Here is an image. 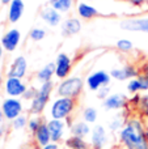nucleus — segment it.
Here are the masks:
<instances>
[{"label":"nucleus","mask_w":148,"mask_h":149,"mask_svg":"<svg viewBox=\"0 0 148 149\" xmlns=\"http://www.w3.org/2000/svg\"><path fill=\"white\" fill-rule=\"evenodd\" d=\"M118 141L122 149H148L146 123L139 116L126 119L125 126L118 132Z\"/></svg>","instance_id":"nucleus-1"},{"label":"nucleus","mask_w":148,"mask_h":149,"mask_svg":"<svg viewBox=\"0 0 148 149\" xmlns=\"http://www.w3.org/2000/svg\"><path fill=\"white\" fill-rule=\"evenodd\" d=\"M79 100L70 97H55L49 107V115L51 119H59L71 123V118L75 114Z\"/></svg>","instance_id":"nucleus-2"},{"label":"nucleus","mask_w":148,"mask_h":149,"mask_svg":"<svg viewBox=\"0 0 148 149\" xmlns=\"http://www.w3.org/2000/svg\"><path fill=\"white\" fill-rule=\"evenodd\" d=\"M54 90H55L54 81L39 84V86L37 88L36 97L30 101L29 113H30L31 115H42L43 111L46 110L47 105H49L50 101H51V95H52Z\"/></svg>","instance_id":"nucleus-3"},{"label":"nucleus","mask_w":148,"mask_h":149,"mask_svg":"<svg viewBox=\"0 0 148 149\" xmlns=\"http://www.w3.org/2000/svg\"><path fill=\"white\" fill-rule=\"evenodd\" d=\"M85 80L80 76H70L64 80H60L55 85V94L58 97H70L79 100L84 90Z\"/></svg>","instance_id":"nucleus-4"},{"label":"nucleus","mask_w":148,"mask_h":149,"mask_svg":"<svg viewBox=\"0 0 148 149\" xmlns=\"http://www.w3.org/2000/svg\"><path fill=\"white\" fill-rule=\"evenodd\" d=\"M0 110L4 114L5 120L12 122L21 114H24V102L22 98H13V97H5L0 103Z\"/></svg>","instance_id":"nucleus-5"},{"label":"nucleus","mask_w":148,"mask_h":149,"mask_svg":"<svg viewBox=\"0 0 148 149\" xmlns=\"http://www.w3.org/2000/svg\"><path fill=\"white\" fill-rule=\"evenodd\" d=\"M112 80L113 79L109 72L105 70H96L85 77V85L91 92H97L104 86H110Z\"/></svg>","instance_id":"nucleus-6"},{"label":"nucleus","mask_w":148,"mask_h":149,"mask_svg":"<svg viewBox=\"0 0 148 149\" xmlns=\"http://www.w3.org/2000/svg\"><path fill=\"white\" fill-rule=\"evenodd\" d=\"M29 85L24 81V79H18V77H10L7 76L3 84V90L7 97L13 98H22L25 90L28 89Z\"/></svg>","instance_id":"nucleus-7"},{"label":"nucleus","mask_w":148,"mask_h":149,"mask_svg":"<svg viewBox=\"0 0 148 149\" xmlns=\"http://www.w3.org/2000/svg\"><path fill=\"white\" fill-rule=\"evenodd\" d=\"M46 124L49 127L52 143H59L60 144L67 139V134L70 132V123L68 122L50 118L49 120H46Z\"/></svg>","instance_id":"nucleus-8"},{"label":"nucleus","mask_w":148,"mask_h":149,"mask_svg":"<svg viewBox=\"0 0 148 149\" xmlns=\"http://www.w3.org/2000/svg\"><path fill=\"white\" fill-rule=\"evenodd\" d=\"M110 136L108 130L102 124H94L92 127V132L89 136L91 149H106L109 147Z\"/></svg>","instance_id":"nucleus-9"},{"label":"nucleus","mask_w":148,"mask_h":149,"mask_svg":"<svg viewBox=\"0 0 148 149\" xmlns=\"http://www.w3.org/2000/svg\"><path fill=\"white\" fill-rule=\"evenodd\" d=\"M119 28L125 31H131V33L148 34V15L123 18L119 22Z\"/></svg>","instance_id":"nucleus-10"},{"label":"nucleus","mask_w":148,"mask_h":149,"mask_svg":"<svg viewBox=\"0 0 148 149\" xmlns=\"http://www.w3.org/2000/svg\"><path fill=\"white\" fill-rule=\"evenodd\" d=\"M55 63V77L58 80H64L71 76L73 60L67 52H59L54 60Z\"/></svg>","instance_id":"nucleus-11"},{"label":"nucleus","mask_w":148,"mask_h":149,"mask_svg":"<svg viewBox=\"0 0 148 149\" xmlns=\"http://www.w3.org/2000/svg\"><path fill=\"white\" fill-rule=\"evenodd\" d=\"M127 106H128V98L123 93H110L102 101V107L108 111H122Z\"/></svg>","instance_id":"nucleus-12"},{"label":"nucleus","mask_w":148,"mask_h":149,"mask_svg":"<svg viewBox=\"0 0 148 149\" xmlns=\"http://www.w3.org/2000/svg\"><path fill=\"white\" fill-rule=\"evenodd\" d=\"M20 42H21V31L16 28H10L3 34L0 45L3 46L4 51L13 52L20 46Z\"/></svg>","instance_id":"nucleus-13"},{"label":"nucleus","mask_w":148,"mask_h":149,"mask_svg":"<svg viewBox=\"0 0 148 149\" xmlns=\"http://www.w3.org/2000/svg\"><path fill=\"white\" fill-rule=\"evenodd\" d=\"M109 73L112 76V79L115 80V81H126V80L130 81V80H133L134 77H136L140 73V68L128 63V64H125L122 67L113 68Z\"/></svg>","instance_id":"nucleus-14"},{"label":"nucleus","mask_w":148,"mask_h":149,"mask_svg":"<svg viewBox=\"0 0 148 149\" xmlns=\"http://www.w3.org/2000/svg\"><path fill=\"white\" fill-rule=\"evenodd\" d=\"M26 74H28V60L24 55H18L9 64L7 70V76L25 79Z\"/></svg>","instance_id":"nucleus-15"},{"label":"nucleus","mask_w":148,"mask_h":149,"mask_svg":"<svg viewBox=\"0 0 148 149\" xmlns=\"http://www.w3.org/2000/svg\"><path fill=\"white\" fill-rule=\"evenodd\" d=\"M39 18L50 28H57V26L62 25L63 22V15L58 12L57 9L51 8L50 5L42 8L41 12H39Z\"/></svg>","instance_id":"nucleus-16"},{"label":"nucleus","mask_w":148,"mask_h":149,"mask_svg":"<svg viewBox=\"0 0 148 149\" xmlns=\"http://www.w3.org/2000/svg\"><path fill=\"white\" fill-rule=\"evenodd\" d=\"M83 29V22L79 17H67L63 20L60 25V34L66 38L77 36Z\"/></svg>","instance_id":"nucleus-17"},{"label":"nucleus","mask_w":148,"mask_h":149,"mask_svg":"<svg viewBox=\"0 0 148 149\" xmlns=\"http://www.w3.org/2000/svg\"><path fill=\"white\" fill-rule=\"evenodd\" d=\"M127 92L130 94H143L148 93V76L146 73H139L136 77L127 82Z\"/></svg>","instance_id":"nucleus-18"},{"label":"nucleus","mask_w":148,"mask_h":149,"mask_svg":"<svg viewBox=\"0 0 148 149\" xmlns=\"http://www.w3.org/2000/svg\"><path fill=\"white\" fill-rule=\"evenodd\" d=\"M24 12H25V3L24 0H12L8 5L7 20L9 24H17L21 20Z\"/></svg>","instance_id":"nucleus-19"},{"label":"nucleus","mask_w":148,"mask_h":149,"mask_svg":"<svg viewBox=\"0 0 148 149\" xmlns=\"http://www.w3.org/2000/svg\"><path fill=\"white\" fill-rule=\"evenodd\" d=\"M76 13H77V17L84 21H91L100 16L98 9L85 1H79L76 4Z\"/></svg>","instance_id":"nucleus-20"},{"label":"nucleus","mask_w":148,"mask_h":149,"mask_svg":"<svg viewBox=\"0 0 148 149\" xmlns=\"http://www.w3.org/2000/svg\"><path fill=\"white\" fill-rule=\"evenodd\" d=\"M52 77H55V63L50 62L46 63L43 67H41L34 74V80L39 84H45V82L52 81Z\"/></svg>","instance_id":"nucleus-21"},{"label":"nucleus","mask_w":148,"mask_h":149,"mask_svg":"<svg viewBox=\"0 0 148 149\" xmlns=\"http://www.w3.org/2000/svg\"><path fill=\"white\" fill-rule=\"evenodd\" d=\"M91 132H92V126L89 123H87V122H84L83 119L70 123V135L87 139V137L91 136Z\"/></svg>","instance_id":"nucleus-22"},{"label":"nucleus","mask_w":148,"mask_h":149,"mask_svg":"<svg viewBox=\"0 0 148 149\" xmlns=\"http://www.w3.org/2000/svg\"><path fill=\"white\" fill-rule=\"evenodd\" d=\"M31 136H33L34 144H36L38 148H42V147H45V145L51 143V135H50L49 127H47L46 122H43V123L41 124V127H39Z\"/></svg>","instance_id":"nucleus-23"},{"label":"nucleus","mask_w":148,"mask_h":149,"mask_svg":"<svg viewBox=\"0 0 148 149\" xmlns=\"http://www.w3.org/2000/svg\"><path fill=\"white\" fill-rule=\"evenodd\" d=\"M63 147L64 149H91L89 141H87V139L73 135L67 136V139L63 141Z\"/></svg>","instance_id":"nucleus-24"},{"label":"nucleus","mask_w":148,"mask_h":149,"mask_svg":"<svg viewBox=\"0 0 148 149\" xmlns=\"http://www.w3.org/2000/svg\"><path fill=\"white\" fill-rule=\"evenodd\" d=\"M75 1L73 0H49V5L54 9H57L58 12H60L62 15L70 13L73 8Z\"/></svg>","instance_id":"nucleus-25"},{"label":"nucleus","mask_w":148,"mask_h":149,"mask_svg":"<svg viewBox=\"0 0 148 149\" xmlns=\"http://www.w3.org/2000/svg\"><path fill=\"white\" fill-rule=\"evenodd\" d=\"M135 111L139 118H142L143 120H148V93L140 94V100H139L138 106L135 107Z\"/></svg>","instance_id":"nucleus-26"},{"label":"nucleus","mask_w":148,"mask_h":149,"mask_svg":"<svg viewBox=\"0 0 148 149\" xmlns=\"http://www.w3.org/2000/svg\"><path fill=\"white\" fill-rule=\"evenodd\" d=\"M81 119L89 124H96L97 119H98V110L93 106H87L81 111Z\"/></svg>","instance_id":"nucleus-27"},{"label":"nucleus","mask_w":148,"mask_h":149,"mask_svg":"<svg viewBox=\"0 0 148 149\" xmlns=\"http://www.w3.org/2000/svg\"><path fill=\"white\" fill-rule=\"evenodd\" d=\"M126 123V118L122 115V114H117V115H114L112 119L109 120V123H108V130H109L110 132H113V134H115V132H119L121 130H122V127L125 126Z\"/></svg>","instance_id":"nucleus-28"},{"label":"nucleus","mask_w":148,"mask_h":149,"mask_svg":"<svg viewBox=\"0 0 148 149\" xmlns=\"http://www.w3.org/2000/svg\"><path fill=\"white\" fill-rule=\"evenodd\" d=\"M115 49L122 54H131L134 51V43L127 38H121L115 42Z\"/></svg>","instance_id":"nucleus-29"},{"label":"nucleus","mask_w":148,"mask_h":149,"mask_svg":"<svg viewBox=\"0 0 148 149\" xmlns=\"http://www.w3.org/2000/svg\"><path fill=\"white\" fill-rule=\"evenodd\" d=\"M43 118H42V115H30L29 116V120H28V127H26V130L29 131V134L33 135L34 132L37 131V130L41 127V124L43 123Z\"/></svg>","instance_id":"nucleus-30"},{"label":"nucleus","mask_w":148,"mask_h":149,"mask_svg":"<svg viewBox=\"0 0 148 149\" xmlns=\"http://www.w3.org/2000/svg\"><path fill=\"white\" fill-rule=\"evenodd\" d=\"M28 120H29V116L25 115V114H21L20 116H17L16 119H13L10 122V127L15 131H22V130H25L28 127Z\"/></svg>","instance_id":"nucleus-31"},{"label":"nucleus","mask_w":148,"mask_h":149,"mask_svg":"<svg viewBox=\"0 0 148 149\" xmlns=\"http://www.w3.org/2000/svg\"><path fill=\"white\" fill-rule=\"evenodd\" d=\"M46 34H47V31L45 28L36 26V28H33L30 31H29V38H30V41H33V42H41L46 38Z\"/></svg>","instance_id":"nucleus-32"},{"label":"nucleus","mask_w":148,"mask_h":149,"mask_svg":"<svg viewBox=\"0 0 148 149\" xmlns=\"http://www.w3.org/2000/svg\"><path fill=\"white\" fill-rule=\"evenodd\" d=\"M36 94H37V88L28 86V89L25 90V93H24V95H22V100L24 101H29V102H30V101L36 97Z\"/></svg>","instance_id":"nucleus-33"},{"label":"nucleus","mask_w":148,"mask_h":149,"mask_svg":"<svg viewBox=\"0 0 148 149\" xmlns=\"http://www.w3.org/2000/svg\"><path fill=\"white\" fill-rule=\"evenodd\" d=\"M112 93V90H110V86H104V88H101L100 90H97L96 92V95H97V98L98 100H102L104 101L105 98L108 97V95Z\"/></svg>","instance_id":"nucleus-34"},{"label":"nucleus","mask_w":148,"mask_h":149,"mask_svg":"<svg viewBox=\"0 0 148 149\" xmlns=\"http://www.w3.org/2000/svg\"><path fill=\"white\" fill-rule=\"evenodd\" d=\"M125 1H127L128 4L135 8H144L148 5V0H125Z\"/></svg>","instance_id":"nucleus-35"},{"label":"nucleus","mask_w":148,"mask_h":149,"mask_svg":"<svg viewBox=\"0 0 148 149\" xmlns=\"http://www.w3.org/2000/svg\"><path fill=\"white\" fill-rule=\"evenodd\" d=\"M39 149H64V147H63L62 144H59V143H50V144L45 145V147L39 148Z\"/></svg>","instance_id":"nucleus-36"},{"label":"nucleus","mask_w":148,"mask_h":149,"mask_svg":"<svg viewBox=\"0 0 148 149\" xmlns=\"http://www.w3.org/2000/svg\"><path fill=\"white\" fill-rule=\"evenodd\" d=\"M5 132H7V128H5L4 123H3V124H0V141H1V140H3V137L5 136Z\"/></svg>","instance_id":"nucleus-37"},{"label":"nucleus","mask_w":148,"mask_h":149,"mask_svg":"<svg viewBox=\"0 0 148 149\" xmlns=\"http://www.w3.org/2000/svg\"><path fill=\"white\" fill-rule=\"evenodd\" d=\"M18 149H39V148L36 144H33V145H22V147H20Z\"/></svg>","instance_id":"nucleus-38"},{"label":"nucleus","mask_w":148,"mask_h":149,"mask_svg":"<svg viewBox=\"0 0 148 149\" xmlns=\"http://www.w3.org/2000/svg\"><path fill=\"white\" fill-rule=\"evenodd\" d=\"M3 58H4V49H3V46L0 45V63L3 62Z\"/></svg>","instance_id":"nucleus-39"},{"label":"nucleus","mask_w":148,"mask_h":149,"mask_svg":"<svg viewBox=\"0 0 148 149\" xmlns=\"http://www.w3.org/2000/svg\"><path fill=\"white\" fill-rule=\"evenodd\" d=\"M4 120H5V118H4V114H3V111L0 110V124H3V123H4Z\"/></svg>","instance_id":"nucleus-40"},{"label":"nucleus","mask_w":148,"mask_h":149,"mask_svg":"<svg viewBox=\"0 0 148 149\" xmlns=\"http://www.w3.org/2000/svg\"><path fill=\"white\" fill-rule=\"evenodd\" d=\"M10 1H12V0H0V3H1L3 5H9Z\"/></svg>","instance_id":"nucleus-41"},{"label":"nucleus","mask_w":148,"mask_h":149,"mask_svg":"<svg viewBox=\"0 0 148 149\" xmlns=\"http://www.w3.org/2000/svg\"><path fill=\"white\" fill-rule=\"evenodd\" d=\"M3 84H4V79H3V76L0 74V92H1V89H3Z\"/></svg>","instance_id":"nucleus-42"},{"label":"nucleus","mask_w":148,"mask_h":149,"mask_svg":"<svg viewBox=\"0 0 148 149\" xmlns=\"http://www.w3.org/2000/svg\"><path fill=\"white\" fill-rule=\"evenodd\" d=\"M146 135H147V139H148V123H146Z\"/></svg>","instance_id":"nucleus-43"},{"label":"nucleus","mask_w":148,"mask_h":149,"mask_svg":"<svg viewBox=\"0 0 148 149\" xmlns=\"http://www.w3.org/2000/svg\"><path fill=\"white\" fill-rule=\"evenodd\" d=\"M146 74H147V76H148V73H146Z\"/></svg>","instance_id":"nucleus-44"},{"label":"nucleus","mask_w":148,"mask_h":149,"mask_svg":"<svg viewBox=\"0 0 148 149\" xmlns=\"http://www.w3.org/2000/svg\"><path fill=\"white\" fill-rule=\"evenodd\" d=\"M73 1H76V0H73Z\"/></svg>","instance_id":"nucleus-45"}]
</instances>
